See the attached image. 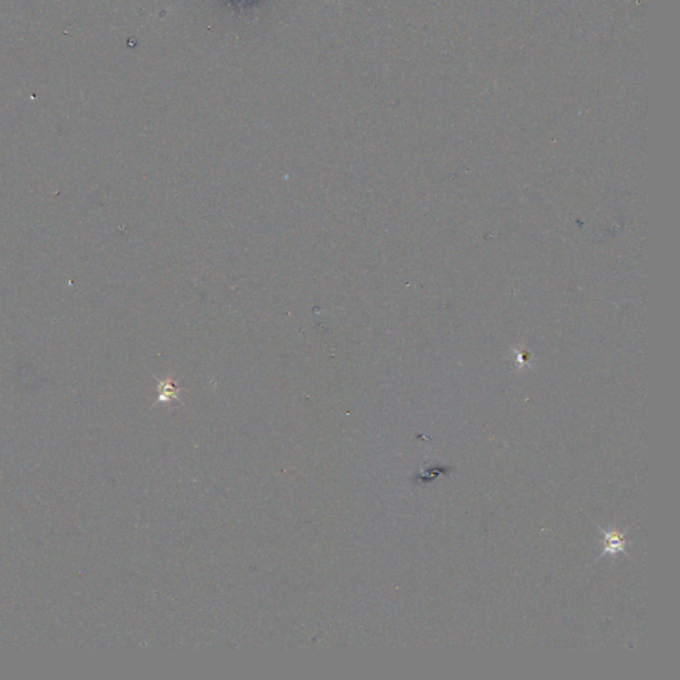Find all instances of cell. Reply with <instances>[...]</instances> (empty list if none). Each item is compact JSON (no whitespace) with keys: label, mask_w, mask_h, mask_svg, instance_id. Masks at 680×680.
I'll return each mask as SVG.
<instances>
[{"label":"cell","mask_w":680,"mask_h":680,"mask_svg":"<svg viewBox=\"0 0 680 680\" xmlns=\"http://www.w3.org/2000/svg\"><path fill=\"white\" fill-rule=\"evenodd\" d=\"M603 534V550L602 554L598 557V560L603 556H617L618 553H622L627 556V540L624 538L622 533L617 529L613 530H604L601 526H598Z\"/></svg>","instance_id":"1"}]
</instances>
